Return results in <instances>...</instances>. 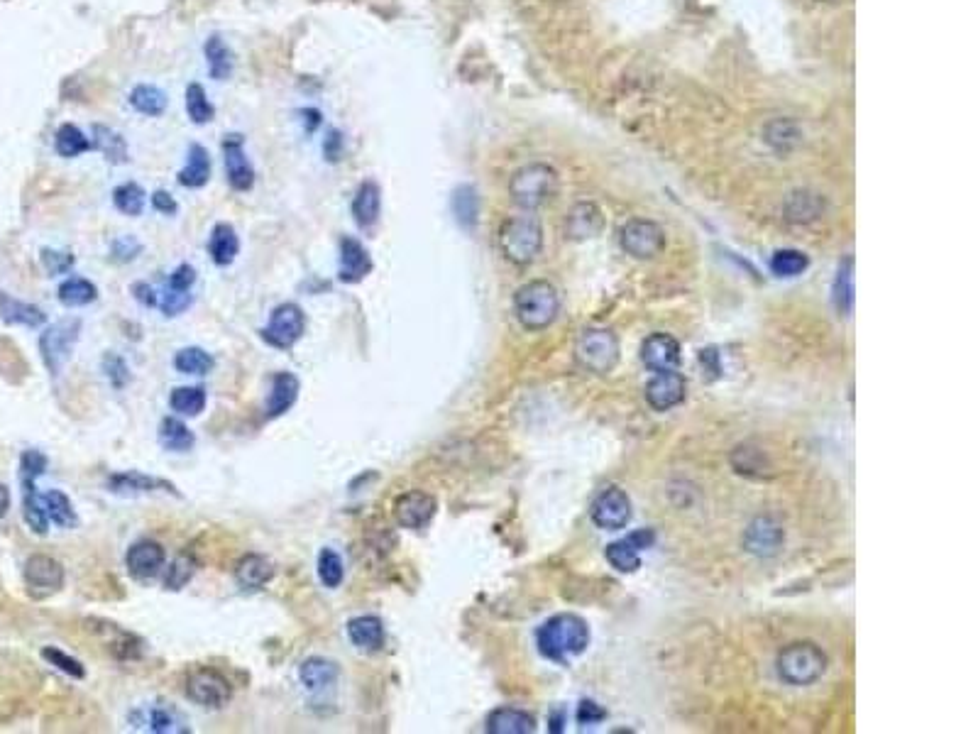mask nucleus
I'll use <instances>...</instances> for the list:
<instances>
[{"label": "nucleus", "mask_w": 978, "mask_h": 734, "mask_svg": "<svg viewBox=\"0 0 978 734\" xmlns=\"http://www.w3.org/2000/svg\"><path fill=\"white\" fill-rule=\"evenodd\" d=\"M382 211V191L375 182H362L357 186L353 199V218L360 228L370 230L379 221Z\"/></svg>", "instance_id": "30"}, {"label": "nucleus", "mask_w": 978, "mask_h": 734, "mask_svg": "<svg viewBox=\"0 0 978 734\" xmlns=\"http://www.w3.org/2000/svg\"><path fill=\"white\" fill-rule=\"evenodd\" d=\"M372 272V257L367 253L365 245L353 235H343L340 238V267L338 279L343 284L362 282Z\"/></svg>", "instance_id": "18"}, {"label": "nucleus", "mask_w": 978, "mask_h": 734, "mask_svg": "<svg viewBox=\"0 0 978 734\" xmlns=\"http://www.w3.org/2000/svg\"><path fill=\"white\" fill-rule=\"evenodd\" d=\"M807 265H810V260L800 250H778L771 260L773 275L778 277H798L807 270Z\"/></svg>", "instance_id": "49"}, {"label": "nucleus", "mask_w": 978, "mask_h": 734, "mask_svg": "<svg viewBox=\"0 0 978 734\" xmlns=\"http://www.w3.org/2000/svg\"><path fill=\"white\" fill-rule=\"evenodd\" d=\"M734 456L744 458V460H741V463H739V460H732L734 468H736V473H741V475H758V478H763V468L768 470V463H766V456H763V451H754V448H751V446L736 448Z\"/></svg>", "instance_id": "51"}, {"label": "nucleus", "mask_w": 978, "mask_h": 734, "mask_svg": "<svg viewBox=\"0 0 978 734\" xmlns=\"http://www.w3.org/2000/svg\"><path fill=\"white\" fill-rule=\"evenodd\" d=\"M499 248L514 265H531L543 248V228L536 218L514 216L499 228Z\"/></svg>", "instance_id": "5"}, {"label": "nucleus", "mask_w": 978, "mask_h": 734, "mask_svg": "<svg viewBox=\"0 0 978 734\" xmlns=\"http://www.w3.org/2000/svg\"><path fill=\"white\" fill-rule=\"evenodd\" d=\"M20 470L27 478H40L47 470V456L40 451H25L23 458H20Z\"/></svg>", "instance_id": "58"}, {"label": "nucleus", "mask_w": 978, "mask_h": 734, "mask_svg": "<svg viewBox=\"0 0 978 734\" xmlns=\"http://www.w3.org/2000/svg\"><path fill=\"white\" fill-rule=\"evenodd\" d=\"M157 438H159V446H162L164 451H172V453L191 451L196 443L194 431H191L184 421L177 419V416H167V419H162Z\"/></svg>", "instance_id": "33"}, {"label": "nucleus", "mask_w": 978, "mask_h": 734, "mask_svg": "<svg viewBox=\"0 0 978 734\" xmlns=\"http://www.w3.org/2000/svg\"><path fill=\"white\" fill-rule=\"evenodd\" d=\"M340 676V668L335 661L321 659V656H311L299 666V681L309 693H321V690L335 686Z\"/></svg>", "instance_id": "27"}, {"label": "nucleus", "mask_w": 978, "mask_h": 734, "mask_svg": "<svg viewBox=\"0 0 978 734\" xmlns=\"http://www.w3.org/2000/svg\"><path fill=\"white\" fill-rule=\"evenodd\" d=\"M130 106H133L137 113L157 118V115L167 111V93L159 89V86L140 84L130 91Z\"/></svg>", "instance_id": "39"}, {"label": "nucleus", "mask_w": 978, "mask_h": 734, "mask_svg": "<svg viewBox=\"0 0 978 734\" xmlns=\"http://www.w3.org/2000/svg\"><path fill=\"white\" fill-rule=\"evenodd\" d=\"M619 245L634 260H653L666 250V230L648 218H631L619 230Z\"/></svg>", "instance_id": "7"}, {"label": "nucleus", "mask_w": 978, "mask_h": 734, "mask_svg": "<svg viewBox=\"0 0 978 734\" xmlns=\"http://www.w3.org/2000/svg\"><path fill=\"white\" fill-rule=\"evenodd\" d=\"M348 639L360 651H379L384 646V624L377 615H360L348 622Z\"/></svg>", "instance_id": "29"}, {"label": "nucleus", "mask_w": 978, "mask_h": 734, "mask_svg": "<svg viewBox=\"0 0 978 734\" xmlns=\"http://www.w3.org/2000/svg\"><path fill=\"white\" fill-rule=\"evenodd\" d=\"M54 150H57V155L64 157V160H71V157H79L84 155V152H91L93 142L81 133V128H76V125L71 123H64L62 128L57 130V135H54Z\"/></svg>", "instance_id": "37"}, {"label": "nucleus", "mask_w": 978, "mask_h": 734, "mask_svg": "<svg viewBox=\"0 0 978 734\" xmlns=\"http://www.w3.org/2000/svg\"><path fill=\"white\" fill-rule=\"evenodd\" d=\"M604 717V710L600 708L597 703H592V700H585V703H580V712H578V720L582 722V725H592V722H597V720H602Z\"/></svg>", "instance_id": "61"}, {"label": "nucleus", "mask_w": 978, "mask_h": 734, "mask_svg": "<svg viewBox=\"0 0 978 734\" xmlns=\"http://www.w3.org/2000/svg\"><path fill=\"white\" fill-rule=\"evenodd\" d=\"M42 500H45V509H47V517H49V522H54L57 527H62V529H74L76 527V512H74V507H71V500L67 495H64L62 490H49L47 495H42Z\"/></svg>", "instance_id": "43"}, {"label": "nucleus", "mask_w": 978, "mask_h": 734, "mask_svg": "<svg viewBox=\"0 0 978 734\" xmlns=\"http://www.w3.org/2000/svg\"><path fill=\"white\" fill-rule=\"evenodd\" d=\"M10 509V492H8V487L0 482V517H5V512Z\"/></svg>", "instance_id": "63"}, {"label": "nucleus", "mask_w": 978, "mask_h": 734, "mask_svg": "<svg viewBox=\"0 0 978 734\" xmlns=\"http://www.w3.org/2000/svg\"><path fill=\"white\" fill-rule=\"evenodd\" d=\"M0 316H3L5 323H23V326H30V328L42 326V323L47 321V316L42 314V309H37V306L32 304H25V301L20 299L5 297V294H0Z\"/></svg>", "instance_id": "36"}, {"label": "nucleus", "mask_w": 978, "mask_h": 734, "mask_svg": "<svg viewBox=\"0 0 978 734\" xmlns=\"http://www.w3.org/2000/svg\"><path fill=\"white\" fill-rule=\"evenodd\" d=\"M206 390L203 387H177L169 397V404L179 416H199L206 409Z\"/></svg>", "instance_id": "44"}, {"label": "nucleus", "mask_w": 978, "mask_h": 734, "mask_svg": "<svg viewBox=\"0 0 978 734\" xmlns=\"http://www.w3.org/2000/svg\"><path fill=\"white\" fill-rule=\"evenodd\" d=\"M274 566L262 553H247L235 566V580L243 590H262L272 580Z\"/></svg>", "instance_id": "26"}, {"label": "nucleus", "mask_w": 978, "mask_h": 734, "mask_svg": "<svg viewBox=\"0 0 978 734\" xmlns=\"http://www.w3.org/2000/svg\"><path fill=\"white\" fill-rule=\"evenodd\" d=\"M238 253L240 238L235 233V228L228 226V223H216L211 230V238H208V255H211V260L218 267H228L233 265Z\"/></svg>", "instance_id": "31"}, {"label": "nucleus", "mask_w": 978, "mask_h": 734, "mask_svg": "<svg viewBox=\"0 0 978 734\" xmlns=\"http://www.w3.org/2000/svg\"><path fill=\"white\" fill-rule=\"evenodd\" d=\"M653 544H656V534H653V529H636L631 531L626 539L609 544L607 551H604V556H607V561L612 563V568H617L619 573H634L641 568V551L651 549Z\"/></svg>", "instance_id": "13"}, {"label": "nucleus", "mask_w": 978, "mask_h": 734, "mask_svg": "<svg viewBox=\"0 0 978 734\" xmlns=\"http://www.w3.org/2000/svg\"><path fill=\"white\" fill-rule=\"evenodd\" d=\"M744 549L758 558H771L783 549L785 529L773 517H756L744 531L741 539Z\"/></svg>", "instance_id": "16"}, {"label": "nucleus", "mask_w": 978, "mask_h": 734, "mask_svg": "<svg viewBox=\"0 0 978 734\" xmlns=\"http://www.w3.org/2000/svg\"><path fill=\"white\" fill-rule=\"evenodd\" d=\"M536 646L546 659L568 661L590 646V627L580 615L563 612L538 627Z\"/></svg>", "instance_id": "1"}, {"label": "nucleus", "mask_w": 978, "mask_h": 734, "mask_svg": "<svg viewBox=\"0 0 978 734\" xmlns=\"http://www.w3.org/2000/svg\"><path fill=\"white\" fill-rule=\"evenodd\" d=\"M211 179V155L203 145L189 147V162L179 172V184L186 189H201Z\"/></svg>", "instance_id": "34"}, {"label": "nucleus", "mask_w": 978, "mask_h": 734, "mask_svg": "<svg viewBox=\"0 0 978 734\" xmlns=\"http://www.w3.org/2000/svg\"><path fill=\"white\" fill-rule=\"evenodd\" d=\"M223 160L225 174H228V184L235 191H250L255 186V169L247 160L243 135H225L223 140Z\"/></svg>", "instance_id": "17"}, {"label": "nucleus", "mask_w": 978, "mask_h": 734, "mask_svg": "<svg viewBox=\"0 0 978 734\" xmlns=\"http://www.w3.org/2000/svg\"><path fill=\"white\" fill-rule=\"evenodd\" d=\"M436 509V497L423 490H411L399 495L397 502H394V519H397L399 527L419 531L431 524V519L436 517Z\"/></svg>", "instance_id": "14"}, {"label": "nucleus", "mask_w": 978, "mask_h": 734, "mask_svg": "<svg viewBox=\"0 0 978 734\" xmlns=\"http://www.w3.org/2000/svg\"><path fill=\"white\" fill-rule=\"evenodd\" d=\"M167 553L157 541H137L125 553V568L137 580H152L155 575L162 573Z\"/></svg>", "instance_id": "19"}, {"label": "nucleus", "mask_w": 978, "mask_h": 734, "mask_svg": "<svg viewBox=\"0 0 978 734\" xmlns=\"http://www.w3.org/2000/svg\"><path fill=\"white\" fill-rule=\"evenodd\" d=\"M96 299H98L96 284L84 277H71L62 284V287H59V301H62L64 306H69V309H74V306H89Z\"/></svg>", "instance_id": "42"}, {"label": "nucleus", "mask_w": 978, "mask_h": 734, "mask_svg": "<svg viewBox=\"0 0 978 734\" xmlns=\"http://www.w3.org/2000/svg\"><path fill=\"white\" fill-rule=\"evenodd\" d=\"M42 659H47L49 664L57 666L59 671L67 673V676H71V678H84L86 676L84 664H81V661H76V659H71V656L64 654L62 649L47 646V649H42Z\"/></svg>", "instance_id": "53"}, {"label": "nucleus", "mask_w": 978, "mask_h": 734, "mask_svg": "<svg viewBox=\"0 0 978 734\" xmlns=\"http://www.w3.org/2000/svg\"><path fill=\"white\" fill-rule=\"evenodd\" d=\"M91 142H93V150H101L111 164L128 162V145H125V138L120 133H115V130L106 128V125H96V128H93Z\"/></svg>", "instance_id": "38"}, {"label": "nucleus", "mask_w": 978, "mask_h": 734, "mask_svg": "<svg viewBox=\"0 0 978 734\" xmlns=\"http://www.w3.org/2000/svg\"><path fill=\"white\" fill-rule=\"evenodd\" d=\"M108 492L113 495H123V497H135V495H150V492H172V495L179 497L177 487L172 482L162 480V478H152V475L137 473V470H130V473H115L106 482Z\"/></svg>", "instance_id": "22"}, {"label": "nucleus", "mask_w": 978, "mask_h": 734, "mask_svg": "<svg viewBox=\"0 0 978 734\" xmlns=\"http://www.w3.org/2000/svg\"><path fill=\"white\" fill-rule=\"evenodd\" d=\"M304 333H306L304 311H301V306L294 304V301H287V304H279L277 309L272 311L267 328H262V341L272 345V348L289 350L304 338Z\"/></svg>", "instance_id": "9"}, {"label": "nucleus", "mask_w": 978, "mask_h": 734, "mask_svg": "<svg viewBox=\"0 0 978 734\" xmlns=\"http://www.w3.org/2000/svg\"><path fill=\"white\" fill-rule=\"evenodd\" d=\"M152 208H155V211H159V213H164V216H174V213L179 211V204L174 201V196L169 194V191L159 189V191H155V194H152Z\"/></svg>", "instance_id": "59"}, {"label": "nucleus", "mask_w": 978, "mask_h": 734, "mask_svg": "<svg viewBox=\"0 0 978 734\" xmlns=\"http://www.w3.org/2000/svg\"><path fill=\"white\" fill-rule=\"evenodd\" d=\"M558 172L546 162H531L516 169L509 179V196L524 211H536L556 199L558 194Z\"/></svg>", "instance_id": "2"}, {"label": "nucleus", "mask_w": 978, "mask_h": 734, "mask_svg": "<svg viewBox=\"0 0 978 734\" xmlns=\"http://www.w3.org/2000/svg\"><path fill=\"white\" fill-rule=\"evenodd\" d=\"M455 213L463 223H472L477 216V199L472 194V189H460L458 196H455Z\"/></svg>", "instance_id": "57"}, {"label": "nucleus", "mask_w": 978, "mask_h": 734, "mask_svg": "<svg viewBox=\"0 0 978 734\" xmlns=\"http://www.w3.org/2000/svg\"><path fill=\"white\" fill-rule=\"evenodd\" d=\"M299 392L301 382L296 375H291V372H277V375H272V385H269V397L265 404L267 419H279L282 414H287L296 404V399H299Z\"/></svg>", "instance_id": "23"}, {"label": "nucleus", "mask_w": 978, "mask_h": 734, "mask_svg": "<svg viewBox=\"0 0 978 734\" xmlns=\"http://www.w3.org/2000/svg\"><path fill=\"white\" fill-rule=\"evenodd\" d=\"M135 727H142V730H150L157 734H186L191 732L189 725L184 722V717L179 715L174 708H167V705H152V708H142L133 715Z\"/></svg>", "instance_id": "24"}, {"label": "nucleus", "mask_w": 978, "mask_h": 734, "mask_svg": "<svg viewBox=\"0 0 978 734\" xmlns=\"http://www.w3.org/2000/svg\"><path fill=\"white\" fill-rule=\"evenodd\" d=\"M641 363L651 372H668L680 365V343L668 333H653L641 343Z\"/></svg>", "instance_id": "21"}, {"label": "nucleus", "mask_w": 978, "mask_h": 734, "mask_svg": "<svg viewBox=\"0 0 978 734\" xmlns=\"http://www.w3.org/2000/svg\"><path fill=\"white\" fill-rule=\"evenodd\" d=\"M142 253V243L133 235H120L113 240V257L118 262H130Z\"/></svg>", "instance_id": "56"}, {"label": "nucleus", "mask_w": 978, "mask_h": 734, "mask_svg": "<svg viewBox=\"0 0 978 734\" xmlns=\"http://www.w3.org/2000/svg\"><path fill=\"white\" fill-rule=\"evenodd\" d=\"M685 394H688V382L675 370L656 372V377L646 385V402L653 412H670L685 402Z\"/></svg>", "instance_id": "15"}, {"label": "nucleus", "mask_w": 978, "mask_h": 734, "mask_svg": "<svg viewBox=\"0 0 978 734\" xmlns=\"http://www.w3.org/2000/svg\"><path fill=\"white\" fill-rule=\"evenodd\" d=\"M827 654L812 642H795L778 654V676L788 686H812L827 671Z\"/></svg>", "instance_id": "4"}, {"label": "nucleus", "mask_w": 978, "mask_h": 734, "mask_svg": "<svg viewBox=\"0 0 978 734\" xmlns=\"http://www.w3.org/2000/svg\"><path fill=\"white\" fill-rule=\"evenodd\" d=\"M323 155L328 162H338L343 157V138L338 130H328V138L323 142Z\"/></svg>", "instance_id": "60"}, {"label": "nucleus", "mask_w": 978, "mask_h": 734, "mask_svg": "<svg viewBox=\"0 0 978 734\" xmlns=\"http://www.w3.org/2000/svg\"><path fill=\"white\" fill-rule=\"evenodd\" d=\"M186 695L201 708L218 710L225 708L228 700L233 698V688H230V681L221 671L203 666L191 671L189 678H186Z\"/></svg>", "instance_id": "10"}, {"label": "nucleus", "mask_w": 978, "mask_h": 734, "mask_svg": "<svg viewBox=\"0 0 978 734\" xmlns=\"http://www.w3.org/2000/svg\"><path fill=\"white\" fill-rule=\"evenodd\" d=\"M103 372H106L108 382H111L115 390H123V387L130 382L128 365H125V360L118 358V355H106V358H103Z\"/></svg>", "instance_id": "54"}, {"label": "nucleus", "mask_w": 978, "mask_h": 734, "mask_svg": "<svg viewBox=\"0 0 978 734\" xmlns=\"http://www.w3.org/2000/svg\"><path fill=\"white\" fill-rule=\"evenodd\" d=\"M186 113H189V118L194 120L196 125L211 123L213 115H216V108H213V103L208 101L206 89H203L201 84L186 86Z\"/></svg>", "instance_id": "46"}, {"label": "nucleus", "mask_w": 978, "mask_h": 734, "mask_svg": "<svg viewBox=\"0 0 978 734\" xmlns=\"http://www.w3.org/2000/svg\"><path fill=\"white\" fill-rule=\"evenodd\" d=\"M81 333V321L79 319H64L57 321L54 326H49L40 338V350H42V360H45L47 370L52 372L54 377L62 375L64 365L69 363L71 350H74L76 341H79Z\"/></svg>", "instance_id": "8"}, {"label": "nucleus", "mask_w": 978, "mask_h": 734, "mask_svg": "<svg viewBox=\"0 0 978 734\" xmlns=\"http://www.w3.org/2000/svg\"><path fill=\"white\" fill-rule=\"evenodd\" d=\"M343 578H345L343 558H340L333 549H323L318 553V580H321L326 588L335 590L340 588Z\"/></svg>", "instance_id": "47"}, {"label": "nucleus", "mask_w": 978, "mask_h": 734, "mask_svg": "<svg viewBox=\"0 0 978 734\" xmlns=\"http://www.w3.org/2000/svg\"><path fill=\"white\" fill-rule=\"evenodd\" d=\"M145 191H142V186L140 184H135V182H125V184H120V186H115L113 189V204L115 208H118L120 213H125V216H140L142 211H145Z\"/></svg>", "instance_id": "45"}, {"label": "nucleus", "mask_w": 978, "mask_h": 734, "mask_svg": "<svg viewBox=\"0 0 978 734\" xmlns=\"http://www.w3.org/2000/svg\"><path fill=\"white\" fill-rule=\"evenodd\" d=\"M834 306L844 316L854 311V257H846L834 279Z\"/></svg>", "instance_id": "40"}, {"label": "nucleus", "mask_w": 978, "mask_h": 734, "mask_svg": "<svg viewBox=\"0 0 978 734\" xmlns=\"http://www.w3.org/2000/svg\"><path fill=\"white\" fill-rule=\"evenodd\" d=\"M194 571H196L194 558L177 556L172 561V566H169V573H167V578H164V585H167V590H181L191 578H194Z\"/></svg>", "instance_id": "52"}, {"label": "nucleus", "mask_w": 978, "mask_h": 734, "mask_svg": "<svg viewBox=\"0 0 978 734\" xmlns=\"http://www.w3.org/2000/svg\"><path fill=\"white\" fill-rule=\"evenodd\" d=\"M133 294H135V299L140 301L142 306H157V304H159L157 292H155V289H152L150 284H147V282H137V284H133Z\"/></svg>", "instance_id": "62"}, {"label": "nucleus", "mask_w": 978, "mask_h": 734, "mask_svg": "<svg viewBox=\"0 0 978 734\" xmlns=\"http://www.w3.org/2000/svg\"><path fill=\"white\" fill-rule=\"evenodd\" d=\"M766 140L776 150H788V147H793L800 140V130L790 120H773L766 128Z\"/></svg>", "instance_id": "50"}, {"label": "nucleus", "mask_w": 978, "mask_h": 734, "mask_svg": "<svg viewBox=\"0 0 978 734\" xmlns=\"http://www.w3.org/2000/svg\"><path fill=\"white\" fill-rule=\"evenodd\" d=\"M196 284V270L191 265H179L169 275L164 297L159 301L164 316H179L191 306V287Z\"/></svg>", "instance_id": "20"}, {"label": "nucleus", "mask_w": 978, "mask_h": 734, "mask_svg": "<svg viewBox=\"0 0 978 734\" xmlns=\"http://www.w3.org/2000/svg\"><path fill=\"white\" fill-rule=\"evenodd\" d=\"M203 54H206V64H208V71H211L213 79L225 81V79H230V76H233V69H235L233 52H230L228 45H225L221 37L218 35L208 37V42L203 45Z\"/></svg>", "instance_id": "35"}, {"label": "nucleus", "mask_w": 978, "mask_h": 734, "mask_svg": "<svg viewBox=\"0 0 978 734\" xmlns=\"http://www.w3.org/2000/svg\"><path fill=\"white\" fill-rule=\"evenodd\" d=\"M820 211H822V201L817 194H810V191H798V194L790 196L788 213H790V218H793V221H798V223L815 221V218L820 216Z\"/></svg>", "instance_id": "48"}, {"label": "nucleus", "mask_w": 978, "mask_h": 734, "mask_svg": "<svg viewBox=\"0 0 978 734\" xmlns=\"http://www.w3.org/2000/svg\"><path fill=\"white\" fill-rule=\"evenodd\" d=\"M489 734H534L536 720L524 710L497 708L487 715Z\"/></svg>", "instance_id": "28"}, {"label": "nucleus", "mask_w": 978, "mask_h": 734, "mask_svg": "<svg viewBox=\"0 0 978 734\" xmlns=\"http://www.w3.org/2000/svg\"><path fill=\"white\" fill-rule=\"evenodd\" d=\"M74 255L59 253V250H42V265L49 275H64L74 267Z\"/></svg>", "instance_id": "55"}, {"label": "nucleus", "mask_w": 978, "mask_h": 734, "mask_svg": "<svg viewBox=\"0 0 978 734\" xmlns=\"http://www.w3.org/2000/svg\"><path fill=\"white\" fill-rule=\"evenodd\" d=\"M592 522L604 531H619L631 522V500L622 487H607L592 502Z\"/></svg>", "instance_id": "12"}, {"label": "nucleus", "mask_w": 978, "mask_h": 734, "mask_svg": "<svg viewBox=\"0 0 978 734\" xmlns=\"http://www.w3.org/2000/svg\"><path fill=\"white\" fill-rule=\"evenodd\" d=\"M174 367H177L181 375H208L216 367V360L203 348L191 345V348H181L174 355Z\"/></svg>", "instance_id": "41"}, {"label": "nucleus", "mask_w": 978, "mask_h": 734, "mask_svg": "<svg viewBox=\"0 0 978 734\" xmlns=\"http://www.w3.org/2000/svg\"><path fill=\"white\" fill-rule=\"evenodd\" d=\"M602 230V211L590 201L575 204L573 211L565 218V235L570 240H587L595 238Z\"/></svg>", "instance_id": "25"}, {"label": "nucleus", "mask_w": 978, "mask_h": 734, "mask_svg": "<svg viewBox=\"0 0 978 734\" xmlns=\"http://www.w3.org/2000/svg\"><path fill=\"white\" fill-rule=\"evenodd\" d=\"M575 360L582 370L607 375L619 363V338L609 328H587L575 343Z\"/></svg>", "instance_id": "6"}, {"label": "nucleus", "mask_w": 978, "mask_h": 734, "mask_svg": "<svg viewBox=\"0 0 978 734\" xmlns=\"http://www.w3.org/2000/svg\"><path fill=\"white\" fill-rule=\"evenodd\" d=\"M23 517L27 527L35 531V534L40 536L47 534L49 517L45 509V500H42V495L37 492L35 478H27V475H23Z\"/></svg>", "instance_id": "32"}, {"label": "nucleus", "mask_w": 978, "mask_h": 734, "mask_svg": "<svg viewBox=\"0 0 978 734\" xmlns=\"http://www.w3.org/2000/svg\"><path fill=\"white\" fill-rule=\"evenodd\" d=\"M25 585L27 593L35 600H45L64 588V568L52 556H30L25 563Z\"/></svg>", "instance_id": "11"}, {"label": "nucleus", "mask_w": 978, "mask_h": 734, "mask_svg": "<svg viewBox=\"0 0 978 734\" xmlns=\"http://www.w3.org/2000/svg\"><path fill=\"white\" fill-rule=\"evenodd\" d=\"M514 314L526 331H543L551 326L560 314V294L546 279L519 287L514 294Z\"/></svg>", "instance_id": "3"}]
</instances>
